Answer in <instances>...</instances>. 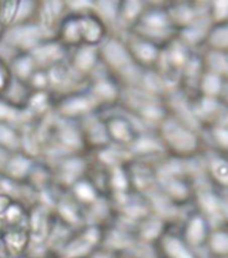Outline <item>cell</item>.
Segmentation results:
<instances>
[{
	"instance_id": "cell-1",
	"label": "cell",
	"mask_w": 228,
	"mask_h": 258,
	"mask_svg": "<svg viewBox=\"0 0 228 258\" xmlns=\"http://www.w3.org/2000/svg\"><path fill=\"white\" fill-rule=\"evenodd\" d=\"M101 64L106 72L118 81L122 89H137L142 69L133 60L124 39L118 35H108L100 44Z\"/></svg>"
},
{
	"instance_id": "cell-2",
	"label": "cell",
	"mask_w": 228,
	"mask_h": 258,
	"mask_svg": "<svg viewBox=\"0 0 228 258\" xmlns=\"http://www.w3.org/2000/svg\"><path fill=\"white\" fill-rule=\"evenodd\" d=\"M157 135L163 141L165 152H169L176 159L192 156L201 144L195 129L169 112L168 116L157 126Z\"/></svg>"
},
{
	"instance_id": "cell-3",
	"label": "cell",
	"mask_w": 228,
	"mask_h": 258,
	"mask_svg": "<svg viewBox=\"0 0 228 258\" xmlns=\"http://www.w3.org/2000/svg\"><path fill=\"white\" fill-rule=\"evenodd\" d=\"M132 32L157 44L161 48H165L169 43H172L177 35V31L173 28L165 7L149 4Z\"/></svg>"
},
{
	"instance_id": "cell-4",
	"label": "cell",
	"mask_w": 228,
	"mask_h": 258,
	"mask_svg": "<svg viewBox=\"0 0 228 258\" xmlns=\"http://www.w3.org/2000/svg\"><path fill=\"white\" fill-rule=\"evenodd\" d=\"M105 229L85 225L72 231L56 251L55 258H90L102 247Z\"/></svg>"
},
{
	"instance_id": "cell-5",
	"label": "cell",
	"mask_w": 228,
	"mask_h": 258,
	"mask_svg": "<svg viewBox=\"0 0 228 258\" xmlns=\"http://www.w3.org/2000/svg\"><path fill=\"white\" fill-rule=\"evenodd\" d=\"M52 113L59 118L70 121H80L96 113H101L98 105L86 89L59 97L54 102Z\"/></svg>"
},
{
	"instance_id": "cell-6",
	"label": "cell",
	"mask_w": 228,
	"mask_h": 258,
	"mask_svg": "<svg viewBox=\"0 0 228 258\" xmlns=\"http://www.w3.org/2000/svg\"><path fill=\"white\" fill-rule=\"evenodd\" d=\"M47 36L42 30L38 22L24 24H14L4 31L2 43H6L8 47L16 52H31L35 50Z\"/></svg>"
},
{
	"instance_id": "cell-7",
	"label": "cell",
	"mask_w": 228,
	"mask_h": 258,
	"mask_svg": "<svg viewBox=\"0 0 228 258\" xmlns=\"http://www.w3.org/2000/svg\"><path fill=\"white\" fill-rule=\"evenodd\" d=\"M86 92L96 101L101 112L120 105L122 97V86L113 76L104 69L102 74L94 76L88 81Z\"/></svg>"
},
{
	"instance_id": "cell-8",
	"label": "cell",
	"mask_w": 228,
	"mask_h": 258,
	"mask_svg": "<svg viewBox=\"0 0 228 258\" xmlns=\"http://www.w3.org/2000/svg\"><path fill=\"white\" fill-rule=\"evenodd\" d=\"M90 165L88 153L85 155H68L58 159L51 167L54 173V185L59 189L67 191L75 181L86 176Z\"/></svg>"
},
{
	"instance_id": "cell-9",
	"label": "cell",
	"mask_w": 228,
	"mask_h": 258,
	"mask_svg": "<svg viewBox=\"0 0 228 258\" xmlns=\"http://www.w3.org/2000/svg\"><path fill=\"white\" fill-rule=\"evenodd\" d=\"M56 223L54 210L50 205L39 201L28 210V233L30 243L44 245Z\"/></svg>"
},
{
	"instance_id": "cell-10",
	"label": "cell",
	"mask_w": 228,
	"mask_h": 258,
	"mask_svg": "<svg viewBox=\"0 0 228 258\" xmlns=\"http://www.w3.org/2000/svg\"><path fill=\"white\" fill-rule=\"evenodd\" d=\"M132 55L134 63L142 70H155L160 63L161 54L164 48L141 38L134 32H126L122 38Z\"/></svg>"
},
{
	"instance_id": "cell-11",
	"label": "cell",
	"mask_w": 228,
	"mask_h": 258,
	"mask_svg": "<svg viewBox=\"0 0 228 258\" xmlns=\"http://www.w3.org/2000/svg\"><path fill=\"white\" fill-rule=\"evenodd\" d=\"M52 210L56 221L67 229L75 231L85 226L84 209L68 195L67 191L58 189L52 203Z\"/></svg>"
},
{
	"instance_id": "cell-12",
	"label": "cell",
	"mask_w": 228,
	"mask_h": 258,
	"mask_svg": "<svg viewBox=\"0 0 228 258\" xmlns=\"http://www.w3.org/2000/svg\"><path fill=\"white\" fill-rule=\"evenodd\" d=\"M67 62L77 76L89 81L101 68L100 46L81 44L70 50Z\"/></svg>"
},
{
	"instance_id": "cell-13",
	"label": "cell",
	"mask_w": 228,
	"mask_h": 258,
	"mask_svg": "<svg viewBox=\"0 0 228 258\" xmlns=\"http://www.w3.org/2000/svg\"><path fill=\"white\" fill-rule=\"evenodd\" d=\"M211 229H212L211 221L197 210L188 214L179 233L195 251H199V249H204L205 241L208 238Z\"/></svg>"
},
{
	"instance_id": "cell-14",
	"label": "cell",
	"mask_w": 228,
	"mask_h": 258,
	"mask_svg": "<svg viewBox=\"0 0 228 258\" xmlns=\"http://www.w3.org/2000/svg\"><path fill=\"white\" fill-rule=\"evenodd\" d=\"M77 122L80 125L88 153H92L97 149L104 148V147L110 144L106 126H105V117L101 116V113L85 117Z\"/></svg>"
},
{
	"instance_id": "cell-15",
	"label": "cell",
	"mask_w": 228,
	"mask_h": 258,
	"mask_svg": "<svg viewBox=\"0 0 228 258\" xmlns=\"http://www.w3.org/2000/svg\"><path fill=\"white\" fill-rule=\"evenodd\" d=\"M67 15V8L63 0H44L39 2L36 22L39 23L48 39V38H55L60 23Z\"/></svg>"
},
{
	"instance_id": "cell-16",
	"label": "cell",
	"mask_w": 228,
	"mask_h": 258,
	"mask_svg": "<svg viewBox=\"0 0 228 258\" xmlns=\"http://www.w3.org/2000/svg\"><path fill=\"white\" fill-rule=\"evenodd\" d=\"M30 54L35 60L36 68L42 70H50L56 64L66 62L70 55V50L64 47L55 38H48V39H44Z\"/></svg>"
},
{
	"instance_id": "cell-17",
	"label": "cell",
	"mask_w": 228,
	"mask_h": 258,
	"mask_svg": "<svg viewBox=\"0 0 228 258\" xmlns=\"http://www.w3.org/2000/svg\"><path fill=\"white\" fill-rule=\"evenodd\" d=\"M130 185L134 194L148 198L155 194L157 187L156 171L144 160H132L128 164Z\"/></svg>"
},
{
	"instance_id": "cell-18",
	"label": "cell",
	"mask_w": 228,
	"mask_h": 258,
	"mask_svg": "<svg viewBox=\"0 0 228 258\" xmlns=\"http://www.w3.org/2000/svg\"><path fill=\"white\" fill-rule=\"evenodd\" d=\"M105 126L110 144L118 145L122 148H129L136 136L138 135L136 125L128 116L122 114H110L105 117Z\"/></svg>"
},
{
	"instance_id": "cell-19",
	"label": "cell",
	"mask_w": 228,
	"mask_h": 258,
	"mask_svg": "<svg viewBox=\"0 0 228 258\" xmlns=\"http://www.w3.org/2000/svg\"><path fill=\"white\" fill-rule=\"evenodd\" d=\"M155 249L159 258H200L199 253L183 239L180 233L169 229L155 245Z\"/></svg>"
},
{
	"instance_id": "cell-20",
	"label": "cell",
	"mask_w": 228,
	"mask_h": 258,
	"mask_svg": "<svg viewBox=\"0 0 228 258\" xmlns=\"http://www.w3.org/2000/svg\"><path fill=\"white\" fill-rule=\"evenodd\" d=\"M38 161L36 157H32L26 152L10 153L3 165L0 168V175L14 181H27V177Z\"/></svg>"
},
{
	"instance_id": "cell-21",
	"label": "cell",
	"mask_w": 228,
	"mask_h": 258,
	"mask_svg": "<svg viewBox=\"0 0 228 258\" xmlns=\"http://www.w3.org/2000/svg\"><path fill=\"white\" fill-rule=\"evenodd\" d=\"M116 218V210L108 195H101L93 205L84 209L85 225L109 227L113 225Z\"/></svg>"
},
{
	"instance_id": "cell-22",
	"label": "cell",
	"mask_w": 228,
	"mask_h": 258,
	"mask_svg": "<svg viewBox=\"0 0 228 258\" xmlns=\"http://www.w3.org/2000/svg\"><path fill=\"white\" fill-rule=\"evenodd\" d=\"M167 230L168 227L165 226L164 218L152 213L137 223L134 227V237L141 245L155 246Z\"/></svg>"
},
{
	"instance_id": "cell-23",
	"label": "cell",
	"mask_w": 228,
	"mask_h": 258,
	"mask_svg": "<svg viewBox=\"0 0 228 258\" xmlns=\"http://www.w3.org/2000/svg\"><path fill=\"white\" fill-rule=\"evenodd\" d=\"M30 243L28 226L6 227L0 245L10 258H19L24 255Z\"/></svg>"
},
{
	"instance_id": "cell-24",
	"label": "cell",
	"mask_w": 228,
	"mask_h": 258,
	"mask_svg": "<svg viewBox=\"0 0 228 258\" xmlns=\"http://www.w3.org/2000/svg\"><path fill=\"white\" fill-rule=\"evenodd\" d=\"M128 151L132 155L133 160H144L146 157L164 153L165 148L157 132H138L134 141L129 145Z\"/></svg>"
},
{
	"instance_id": "cell-25",
	"label": "cell",
	"mask_w": 228,
	"mask_h": 258,
	"mask_svg": "<svg viewBox=\"0 0 228 258\" xmlns=\"http://www.w3.org/2000/svg\"><path fill=\"white\" fill-rule=\"evenodd\" d=\"M90 160L104 169L113 168L117 165H126L133 160L132 155L129 153L128 148H122L118 145L109 144L94 152L88 153Z\"/></svg>"
},
{
	"instance_id": "cell-26",
	"label": "cell",
	"mask_w": 228,
	"mask_h": 258,
	"mask_svg": "<svg viewBox=\"0 0 228 258\" xmlns=\"http://www.w3.org/2000/svg\"><path fill=\"white\" fill-rule=\"evenodd\" d=\"M54 102H55V97L52 96L50 90L31 92L23 109L28 120L31 121L32 124H36L40 120H43L44 117H47L50 113H52Z\"/></svg>"
},
{
	"instance_id": "cell-27",
	"label": "cell",
	"mask_w": 228,
	"mask_h": 258,
	"mask_svg": "<svg viewBox=\"0 0 228 258\" xmlns=\"http://www.w3.org/2000/svg\"><path fill=\"white\" fill-rule=\"evenodd\" d=\"M148 7V3L141 0H122L120 2L118 10V19H117L116 28L124 34L130 32L134 28L141 16Z\"/></svg>"
},
{
	"instance_id": "cell-28",
	"label": "cell",
	"mask_w": 228,
	"mask_h": 258,
	"mask_svg": "<svg viewBox=\"0 0 228 258\" xmlns=\"http://www.w3.org/2000/svg\"><path fill=\"white\" fill-rule=\"evenodd\" d=\"M78 20H80L81 34H82L84 44L100 46L106 39V36L109 35L106 26L93 12L78 16Z\"/></svg>"
},
{
	"instance_id": "cell-29",
	"label": "cell",
	"mask_w": 228,
	"mask_h": 258,
	"mask_svg": "<svg viewBox=\"0 0 228 258\" xmlns=\"http://www.w3.org/2000/svg\"><path fill=\"white\" fill-rule=\"evenodd\" d=\"M133 192L129 177L128 164L106 169V195L110 198Z\"/></svg>"
},
{
	"instance_id": "cell-30",
	"label": "cell",
	"mask_w": 228,
	"mask_h": 258,
	"mask_svg": "<svg viewBox=\"0 0 228 258\" xmlns=\"http://www.w3.org/2000/svg\"><path fill=\"white\" fill-rule=\"evenodd\" d=\"M55 39L59 40L60 43L63 44L64 47H67L68 50H72V48L84 44L78 16L68 14L64 18L63 22L60 23L59 28H58V31H56Z\"/></svg>"
},
{
	"instance_id": "cell-31",
	"label": "cell",
	"mask_w": 228,
	"mask_h": 258,
	"mask_svg": "<svg viewBox=\"0 0 228 258\" xmlns=\"http://www.w3.org/2000/svg\"><path fill=\"white\" fill-rule=\"evenodd\" d=\"M67 192L82 209L93 205L101 195H104V194H101L100 189L97 188L94 183L88 176L82 177L78 181H75L67 189Z\"/></svg>"
},
{
	"instance_id": "cell-32",
	"label": "cell",
	"mask_w": 228,
	"mask_h": 258,
	"mask_svg": "<svg viewBox=\"0 0 228 258\" xmlns=\"http://www.w3.org/2000/svg\"><path fill=\"white\" fill-rule=\"evenodd\" d=\"M26 183L31 185L39 195L48 191L51 187H54V173L51 165L47 164L46 161H36Z\"/></svg>"
},
{
	"instance_id": "cell-33",
	"label": "cell",
	"mask_w": 228,
	"mask_h": 258,
	"mask_svg": "<svg viewBox=\"0 0 228 258\" xmlns=\"http://www.w3.org/2000/svg\"><path fill=\"white\" fill-rule=\"evenodd\" d=\"M10 70H11L12 78L23 84H27L30 77L34 74L36 69V63L30 52H16L11 56L8 62Z\"/></svg>"
},
{
	"instance_id": "cell-34",
	"label": "cell",
	"mask_w": 228,
	"mask_h": 258,
	"mask_svg": "<svg viewBox=\"0 0 228 258\" xmlns=\"http://www.w3.org/2000/svg\"><path fill=\"white\" fill-rule=\"evenodd\" d=\"M204 249L208 251L209 258L228 257V226H212Z\"/></svg>"
},
{
	"instance_id": "cell-35",
	"label": "cell",
	"mask_w": 228,
	"mask_h": 258,
	"mask_svg": "<svg viewBox=\"0 0 228 258\" xmlns=\"http://www.w3.org/2000/svg\"><path fill=\"white\" fill-rule=\"evenodd\" d=\"M28 124L32 122L28 120L24 109L11 104L10 101L0 96V125H14L16 128H22Z\"/></svg>"
},
{
	"instance_id": "cell-36",
	"label": "cell",
	"mask_w": 228,
	"mask_h": 258,
	"mask_svg": "<svg viewBox=\"0 0 228 258\" xmlns=\"http://www.w3.org/2000/svg\"><path fill=\"white\" fill-rule=\"evenodd\" d=\"M0 151L15 153L23 151V139L20 128L14 125H0Z\"/></svg>"
},
{
	"instance_id": "cell-37",
	"label": "cell",
	"mask_w": 228,
	"mask_h": 258,
	"mask_svg": "<svg viewBox=\"0 0 228 258\" xmlns=\"http://www.w3.org/2000/svg\"><path fill=\"white\" fill-rule=\"evenodd\" d=\"M120 10V0H98L94 2L93 14L106 26V28H116Z\"/></svg>"
},
{
	"instance_id": "cell-38",
	"label": "cell",
	"mask_w": 228,
	"mask_h": 258,
	"mask_svg": "<svg viewBox=\"0 0 228 258\" xmlns=\"http://www.w3.org/2000/svg\"><path fill=\"white\" fill-rule=\"evenodd\" d=\"M205 42L212 51L228 54V23L211 26Z\"/></svg>"
},
{
	"instance_id": "cell-39",
	"label": "cell",
	"mask_w": 228,
	"mask_h": 258,
	"mask_svg": "<svg viewBox=\"0 0 228 258\" xmlns=\"http://www.w3.org/2000/svg\"><path fill=\"white\" fill-rule=\"evenodd\" d=\"M199 89L204 98H216L223 90V77L212 72L203 74L199 80Z\"/></svg>"
},
{
	"instance_id": "cell-40",
	"label": "cell",
	"mask_w": 228,
	"mask_h": 258,
	"mask_svg": "<svg viewBox=\"0 0 228 258\" xmlns=\"http://www.w3.org/2000/svg\"><path fill=\"white\" fill-rule=\"evenodd\" d=\"M6 227H14V226H28V210L24 206L12 202L4 214L2 215Z\"/></svg>"
},
{
	"instance_id": "cell-41",
	"label": "cell",
	"mask_w": 228,
	"mask_h": 258,
	"mask_svg": "<svg viewBox=\"0 0 228 258\" xmlns=\"http://www.w3.org/2000/svg\"><path fill=\"white\" fill-rule=\"evenodd\" d=\"M30 93H31V90L27 86V84H23V82H19V81L12 78V82L2 97H4L6 100H8L16 106H19V108H24Z\"/></svg>"
},
{
	"instance_id": "cell-42",
	"label": "cell",
	"mask_w": 228,
	"mask_h": 258,
	"mask_svg": "<svg viewBox=\"0 0 228 258\" xmlns=\"http://www.w3.org/2000/svg\"><path fill=\"white\" fill-rule=\"evenodd\" d=\"M208 171L211 177L217 184L228 188V159L221 155L209 159Z\"/></svg>"
},
{
	"instance_id": "cell-43",
	"label": "cell",
	"mask_w": 228,
	"mask_h": 258,
	"mask_svg": "<svg viewBox=\"0 0 228 258\" xmlns=\"http://www.w3.org/2000/svg\"><path fill=\"white\" fill-rule=\"evenodd\" d=\"M38 7H39V2H36V0H19L14 24H24L35 22L36 15H38Z\"/></svg>"
},
{
	"instance_id": "cell-44",
	"label": "cell",
	"mask_w": 228,
	"mask_h": 258,
	"mask_svg": "<svg viewBox=\"0 0 228 258\" xmlns=\"http://www.w3.org/2000/svg\"><path fill=\"white\" fill-rule=\"evenodd\" d=\"M207 14L211 26L228 23V0H217L211 3Z\"/></svg>"
},
{
	"instance_id": "cell-45",
	"label": "cell",
	"mask_w": 228,
	"mask_h": 258,
	"mask_svg": "<svg viewBox=\"0 0 228 258\" xmlns=\"http://www.w3.org/2000/svg\"><path fill=\"white\" fill-rule=\"evenodd\" d=\"M19 0H0V26L7 30L14 24Z\"/></svg>"
},
{
	"instance_id": "cell-46",
	"label": "cell",
	"mask_w": 228,
	"mask_h": 258,
	"mask_svg": "<svg viewBox=\"0 0 228 258\" xmlns=\"http://www.w3.org/2000/svg\"><path fill=\"white\" fill-rule=\"evenodd\" d=\"M27 86L31 92H44L50 90V78H48L47 70L36 69L34 74L30 77Z\"/></svg>"
},
{
	"instance_id": "cell-47",
	"label": "cell",
	"mask_w": 228,
	"mask_h": 258,
	"mask_svg": "<svg viewBox=\"0 0 228 258\" xmlns=\"http://www.w3.org/2000/svg\"><path fill=\"white\" fill-rule=\"evenodd\" d=\"M64 4L70 15H86V14H92L94 10V2L92 0H71V2H64Z\"/></svg>"
},
{
	"instance_id": "cell-48",
	"label": "cell",
	"mask_w": 228,
	"mask_h": 258,
	"mask_svg": "<svg viewBox=\"0 0 228 258\" xmlns=\"http://www.w3.org/2000/svg\"><path fill=\"white\" fill-rule=\"evenodd\" d=\"M212 139L220 151H228V126L219 125L212 129Z\"/></svg>"
},
{
	"instance_id": "cell-49",
	"label": "cell",
	"mask_w": 228,
	"mask_h": 258,
	"mask_svg": "<svg viewBox=\"0 0 228 258\" xmlns=\"http://www.w3.org/2000/svg\"><path fill=\"white\" fill-rule=\"evenodd\" d=\"M11 82L12 74L10 66H8V62H6V59L0 56V96H3L6 93Z\"/></svg>"
},
{
	"instance_id": "cell-50",
	"label": "cell",
	"mask_w": 228,
	"mask_h": 258,
	"mask_svg": "<svg viewBox=\"0 0 228 258\" xmlns=\"http://www.w3.org/2000/svg\"><path fill=\"white\" fill-rule=\"evenodd\" d=\"M11 203H12L11 198L0 191V218H2V215L4 214V211H6V210L10 207V205H11Z\"/></svg>"
},
{
	"instance_id": "cell-51",
	"label": "cell",
	"mask_w": 228,
	"mask_h": 258,
	"mask_svg": "<svg viewBox=\"0 0 228 258\" xmlns=\"http://www.w3.org/2000/svg\"><path fill=\"white\" fill-rule=\"evenodd\" d=\"M114 258H138L136 254L133 253H121V254H116Z\"/></svg>"
},
{
	"instance_id": "cell-52",
	"label": "cell",
	"mask_w": 228,
	"mask_h": 258,
	"mask_svg": "<svg viewBox=\"0 0 228 258\" xmlns=\"http://www.w3.org/2000/svg\"><path fill=\"white\" fill-rule=\"evenodd\" d=\"M4 229H6V226H4L3 221H2V218H0V241H2V237H3Z\"/></svg>"
},
{
	"instance_id": "cell-53",
	"label": "cell",
	"mask_w": 228,
	"mask_h": 258,
	"mask_svg": "<svg viewBox=\"0 0 228 258\" xmlns=\"http://www.w3.org/2000/svg\"><path fill=\"white\" fill-rule=\"evenodd\" d=\"M4 31H6V30H4V28H3V27H2V26H0V43H2V39H3Z\"/></svg>"
},
{
	"instance_id": "cell-54",
	"label": "cell",
	"mask_w": 228,
	"mask_h": 258,
	"mask_svg": "<svg viewBox=\"0 0 228 258\" xmlns=\"http://www.w3.org/2000/svg\"><path fill=\"white\" fill-rule=\"evenodd\" d=\"M19 258H28V257H26V255H22V257H19Z\"/></svg>"
},
{
	"instance_id": "cell-55",
	"label": "cell",
	"mask_w": 228,
	"mask_h": 258,
	"mask_svg": "<svg viewBox=\"0 0 228 258\" xmlns=\"http://www.w3.org/2000/svg\"><path fill=\"white\" fill-rule=\"evenodd\" d=\"M224 258H228V257H224Z\"/></svg>"
}]
</instances>
